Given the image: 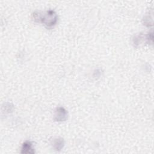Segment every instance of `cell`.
Wrapping results in <instances>:
<instances>
[{
	"label": "cell",
	"mask_w": 154,
	"mask_h": 154,
	"mask_svg": "<svg viewBox=\"0 0 154 154\" xmlns=\"http://www.w3.org/2000/svg\"><path fill=\"white\" fill-rule=\"evenodd\" d=\"M67 118L66 111L61 107L57 108L55 113V119L57 121H63Z\"/></svg>",
	"instance_id": "2"
},
{
	"label": "cell",
	"mask_w": 154,
	"mask_h": 154,
	"mask_svg": "<svg viewBox=\"0 0 154 154\" xmlns=\"http://www.w3.org/2000/svg\"><path fill=\"white\" fill-rule=\"evenodd\" d=\"M22 153H34L32 145L29 141L25 142L22 147Z\"/></svg>",
	"instance_id": "3"
},
{
	"label": "cell",
	"mask_w": 154,
	"mask_h": 154,
	"mask_svg": "<svg viewBox=\"0 0 154 154\" xmlns=\"http://www.w3.org/2000/svg\"><path fill=\"white\" fill-rule=\"evenodd\" d=\"M40 20H41L45 25L51 27L56 23L57 21V16L53 10H49L43 17L40 18Z\"/></svg>",
	"instance_id": "1"
},
{
	"label": "cell",
	"mask_w": 154,
	"mask_h": 154,
	"mask_svg": "<svg viewBox=\"0 0 154 154\" xmlns=\"http://www.w3.org/2000/svg\"><path fill=\"white\" fill-rule=\"evenodd\" d=\"M54 146L55 150H60L63 146V141L62 140V139H56V140L54 141Z\"/></svg>",
	"instance_id": "4"
}]
</instances>
